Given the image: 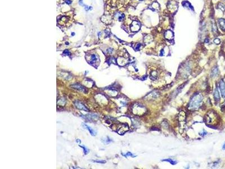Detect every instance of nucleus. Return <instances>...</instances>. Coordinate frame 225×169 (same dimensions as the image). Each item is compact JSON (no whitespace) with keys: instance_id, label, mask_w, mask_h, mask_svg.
I'll list each match as a JSON object with an SVG mask.
<instances>
[{"instance_id":"obj_5","label":"nucleus","mask_w":225,"mask_h":169,"mask_svg":"<svg viewBox=\"0 0 225 169\" xmlns=\"http://www.w3.org/2000/svg\"><path fill=\"white\" fill-rule=\"evenodd\" d=\"M74 104L75 105L76 107H77V108L79 109H82V110H86V111H88V109H87L85 105H84L82 103H81L80 102L76 101L75 103H74Z\"/></svg>"},{"instance_id":"obj_2","label":"nucleus","mask_w":225,"mask_h":169,"mask_svg":"<svg viewBox=\"0 0 225 169\" xmlns=\"http://www.w3.org/2000/svg\"><path fill=\"white\" fill-rule=\"evenodd\" d=\"M140 27L141 25L139 23V22H137L136 21H135L132 23V24H131V30L133 32H137L140 29Z\"/></svg>"},{"instance_id":"obj_22","label":"nucleus","mask_w":225,"mask_h":169,"mask_svg":"<svg viewBox=\"0 0 225 169\" xmlns=\"http://www.w3.org/2000/svg\"><path fill=\"white\" fill-rule=\"evenodd\" d=\"M140 1H143V0H140Z\"/></svg>"},{"instance_id":"obj_1","label":"nucleus","mask_w":225,"mask_h":169,"mask_svg":"<svg viewBox=\"0 0 225 169\" xmlns=\"http://www.w3.org/2000/svg\"><path fill=\"white\" fill-rule=\"evenodd\" d=\"M202 101V97L200 95H196L192 97L190 102V108L192 109H197Z\"/></svg>"},{"instance_id":"obj_14","label":"nucleus","mask_w":225,"mask_h":169,"mask_svg":"<svg viewBox=\"0 0 225 169\" xmlns=\"http://www.w3.org/2000/svg\"><path fill=\"white\" fill-rule=\"evenodd\" d=\"M79 147H81L82 148H83V152H84V153H85V154H88V153L89 152V150L86 147H84V146H81V145H79Z\"/></svg>"},{"instance_id":"obj_11","label":"nucleus","mask_w":225,"mask_h":169,"mask_svg":"<svg viewBox=\"0 0 225 169\" xmlns=\"http://www.w3.org/2000/svg\"><path fill=\"white\" fill-rule=\"evenodd\" d=\"M162 161H167V162H170V163H171V164H172V165H175V164L177 163V161L171 160V159H166V160H163Z\"/></svg>"},{"instance_id":"obj_19","label":"nucleus","mask_w":225,"mask_h":169,"mask_svg":"<svg viewBox=\"0 0 225 169\" xmlns=\"http://www.w3.org/2000/svg\"><path fill=\"white\" fill-rule=\"evenodd\" d=\"M222 149H223V150H225V143H224V144H223V145L222 147Z\"/></svg>"},{"instance_id":"obj_4","label":"nucleus","mask_w":225,"mask_h":169,"mask_svg":"<svg viewBox=\"0 0 225 169\" xmlns=\"http://www.w3.org/2000/svg\"><path fill=\"white\" fill-rule=\"evenodd\" d=\"M219 89L222 96L223 97H225V83L222 80L219 82Z\"/></svg>"},{"instance_id":"obj_13","label":"nucleus","mask_w":225,"mask_h":169,"mask_svg":"<svg viewBox=\"0 0 225 169\" xmlns=\"http://www.w3.org/2000/svg\"><path fill=\"white\" fill-rule=\"evenodd\" d=\"M217 74H218V68H215L213 69L212 72V76L214 77V76H216Z\"/></svg>"},{"instance_id":"obj_6","label":"nucleus","mask_w":225,"mask_h":169,"mask_svg":"<svg viewBox=\"0 0 225 169\" xmlns=\"http://www.w3.org/2000/svg\"><path fill=\"white\" fill-rule=\"evenodd\" d=\"M218 25L221 30L225 31V20L224 19H219L218 20Z\"/></svg>"},{"instance_id":"obj_20","label":"nucleus","mask_w":225,"mask_h":169,"mask_svg":"<svg viewBox=\"0 0 225 169\" xmlns=\"http://www.w3.org/2000/svg\"><path fill=\"white\" fill-rule=\"evenodd\" d=\"M76 142H79V143H81V141L79 140V139H77V140H76Z\"/></svg>"},{"instance_id":"obj_8","label":"nucleus","mask_w":225,"mask_h":169,"mask_svg":"<svg viewBox=\"0 0 225 169\" xmlns=\"http://www.w3.org/2000/svg\"><path fill=\"white\" fill-rule=\"evenodd\" d=\"M173 33L171 30H167L166 33H165V37L168 40H172L173 38Z\"/></svg>"},{"instance_id":"obj_3","label":"nucleus","mask_w":225,"mask_h":169,"mask_svg":"<svg viewBox=\"0 0 225 169\" xmlns=\"http://www.w3.org/2000/svg\"><path fill=\"white\" fill-rule=\"evenodd\" d=\"M72 87H73V88H74V89H77V90H78L79 91H82V92H86V90H87L86 89H85V87L81 85V84H72Z\"/></svg>"},{"instance_id":"obj_7","label":"nucleus","mask_w":225,"mask_h":169,"mask_svg":"<svg viewBox=\"0 0 225 169\" xmlns=\"http://www.w3.org/2000/svg\"><path fill=\"white\" fill-rule=\"evenodd\" d=\"M83 125L84 127H85L86 129H87V130H88L89 131V132L90 133V134H91L92 136H95V135H96V132L94 130L92 129V128H91L90 126H88V125H87L86 124H83Z\"/></svg>"},{"instance_id":"obj_18","label":"nucleus","mask_w":225,"mask_h":169,"mask_svg":"<svg viewBox=\"0 0 225 169\" xmlns=\"http://www.w3.org/2000/svg\"><path fill=\"white\" fill-rule=\"evenodd\" d=\"M71 2H72V1H68V0L67 1V4H70Z\"/></svg>"},{"instance_id":"obj_12","label":"nucleus","mask_w":225,"mask_h":169,"mask_svg":"<svg viewBox=\"0 0 225 169\" xmlns=\"http://www.w3.org/2000/svg\"><path fill=\"white\" fill-rule=\"evenodd\" d=\"M97 60H98V58H97V56L96 55L93 54L91 55V63H94Z\"/></svg>"},{"instance_id":"obj_17","label":"nucleus","mask_w":225,"mask_h":169,"mask_svg":"<svg viewBox=\"0 0 225 169\" xmlns=\"http://www.w3.org/2000/svg\"><path fill=\"white\" fill-rule=\"evenodd\" d=\"M93 162H98V163H105V161H93Z\"/></svg>"},{"instance_id":"obj_9","label":"nucleus","mask_w":225,"mask_h":169,"mask_svg":"<svg viewBox=\"0 0 225 169\" xmlns=\"http://www.w3.org/2000/svg\"><path fill=\"white\" fill-rule=\"evenodd\" d=\"M128 130V127L127 125H124V126H122V127H121V129L119 130V131H118V133H119L120 131H122V134L121 135H123V134H124V133H125L126 131Z\"/></svg>"},{"instance_id":"obj_16","label":"nucleus","mask_w":225,"mask_h":169,"mask_svg":"<svg viewBox=\"0 0 225 169\" xmlns=\"http://www.w3.org/2000/svg\"><path fill=\"white\" fill-rule=\"evenodd\" d=\"M214 43H216V44H219V43H220V40H219V39H216V40H214Z\"/></svg>"},{"instance_id":"obj_21","label":"nucleus","mask_w":225,"mask_h":169,"mask_svg":"<svg viewBox=\"0 0 225 169\" xmlns=\"http://www.w3.org/2000/svg\"><path fill=\"white\" fill-rule=\"evenodd\" d=\"M72 35H74V33H72Z\"/></svg>"},{"instance_id":"obj_10","label":"nucleus","mask_w":225,"mask_h":169,"mask_svg":"<svg viewBox=\"0 0 225 169\" xmlns=\"http://www.w3.org/2000/svg\"><path fill=\"white\" fill-rule=\"evenodd\" d=\"M214 99L216 100V101H219V100H220V96H219V92H218V89H216V90H214Z\"/></svg>"},{"instance_id":"obj_15","label":"nucleus","mask_w":225,"mask_h":169,"mask_svg":"<svg viewBox=\"0 0 225 169\" xmlns=\"http://www.w3.org/2000/svg\"><path fill=\"white\" fill-rule=\"evenodd\" d=\"M122 155H123L124 156H125V157H128V156H131V157H135V156H133V154L131 153H130V152H128L126 154H122Z\"/></svg>"}]
</instances>
